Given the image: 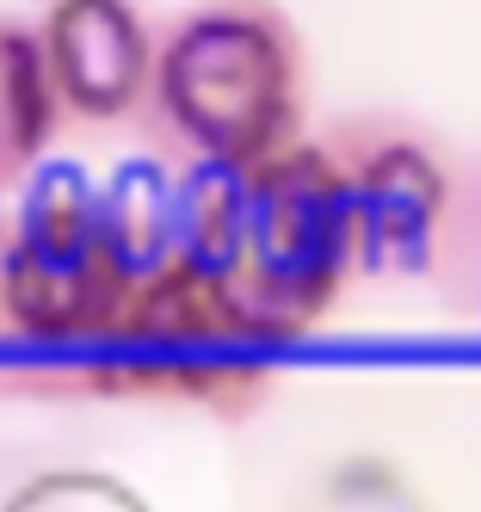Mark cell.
I'll return each instance as SVG.
<instances>
[{
  "label": "cell",
  "mask_w": 481,
  "mask_h": 512,
  "mask_svg": "<svg viewBox=\"0 0 481 512\" xmlns=\"http://www.w3.org/2000/svg\"><path fill=\"white\" fill-rule=\"evenodd\" d=\"M173 247L272 346L321 327L358 284L340 173L309 136L253 161H198L179 186Z\"/></svg>",
  "instance_id": "cell-1"
},
{
  "label": "cell",
  "mask_w": 481,
  "mask_h": 512,
  "mask_svg": "<svg viewBox=\"0 0 481 512\" xmlns=\"http://www.w3.org/2000/svg\"><path fill=\"white\" fill-rule=\"evenodd\" d=\"M148 124L185 161H253L303 136L309 56L278 0H204L155 44Z\"/></svg>",
  "instance_id": "cell-2"
},
{
  "label": "cell",
  "mask_w": 481,
  "mask_h": 512,
  "mask_svg": "<svg viewBox=\"0 0 481 512\" xmlns=\"http://www.w3.org/2000/svg\"><path fill=\"white\" fill-rule=\"evenodd\" d=\"M87 352L105 389L198 408L210 420H247L278 383L272 340L179 247L124 290Z\"/></svg>",
  "instance_id": "cell-3"
},
{
  "label": "cell",
  "mask_w": 481,
  "mask_h": 512,
  "mask_svg": "<svg viewBox=\"0 0 481 512\" xmlns=\"http://www.w3.org/2000/svg\"><path fill=\"white\" fill-rule=\"evenodd\" d=\"M315 142L340 173L358 278L444 284L475 266L469 167L432 124L401 112H346Z\"/></svg>",
  "instance_id": "cell-4"
},
{
  "label": "cell",
  "mask_w": 481,
  "mask_h": 512,
  "mask_svg": "<svg viewBox=\"0 0 481 512\" xmlns=\"http://www.w3.org/2000/svg\"><path fill=\"white\" fill-rule=\"evenodd\" d=\"M136 272L105 229L99 186L81 167H44L19 204V223L0 260V303L13 327L50 346H87Z\"/></svg>",
  "instance_id": "cell-5"
},
{
  "label": "cell",
  "mask_w": 481,
  "mask_h": 512,
  "mask_svg": "<svg viewBox=\"0 0 481 512\" xmlns=\"http://www.w3.org/2000/svg\"><path fill=\"white\" fill-rule=\"evenodd\" d=\"M37 44L50 62L56 105H68V112L105 124L142 105L155 38L130 0H56Z\"/></svg>",
  "instance_id": "cell-6"
},
{
  "label": "cell",
  "mask_w": 481,
  "mask_h": 512,
  "mask_svg": "<svg viewBox=\"0 0 481 512\" xmlns=\"http://www.w3.org/2000/svg\"><path fill=\"white\" fill-rule=\"evenodd\" d=\"M56 87L37 31L0 19V179H19L56 130Z\"/></svg>",
  "instance_id": "cell-7"
},
{
  "label": "cell",
  "mask_w": 481,
  "mask_h": 512,
  "mask_svg": "<svg viewBox=\"0 0 481 512\" xmlns=\"http://www.w3.org/2000/svg\"><path fill=\"white\" fill-rule=\"evenodd\" d=\"M469 253H481V161L469 167Z\"/></svg>",
  "instance_id": "cell-8"
}]
</instances>
